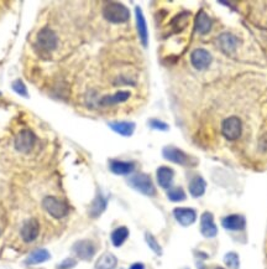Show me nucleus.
<instances>
[{
    "mask_svg": "<svg viewBox=\"0 0 267 269\" xmlns=\"http://www.w3.org/2000/svg\"><path fill=\"white\" fill-rule=\"evenodd\" d=\"M103 16L111 24H124L130 19V11L120 3L109 2L103 8Z\"/></svg>",
    "mask_w": 267,
    "mask_h": 269,
    "instance_id": "nucleus-1",
    "label": "nucleus"
},
{
    "mask_svg": "<svg viewBox=\"0 0 267 269\" xmlns=\"http://www.w3.org/2000/svg\"><path fill=\"white\" fill-rule=\"evenodd\" d=\"M129 184L132 189L136 191L144 193L146 196H155L156 195V189L151 180V177L147 174H136L129 179Z\"/></svg>",
    "mask_w": 267,
    "mask_h": 269,
    "instance_id": "nucleus-2",
    "label": "nucleus"
},
{
    "mask_svg": "<svg viewBox=\"0 0 267 269\" xmlns=\"http://www.w3.org/2000/svg\"><path fill=\"white\" fill-rule=\"evenodd\" d=\"M221 133L227 140H238L241 137L242 133V123L240 118L233 116L226 118L223 123H221Z\"/></svg>",
    "mask_w": 267,
    "mask_h": 269,
    "instance_id": "nucleus-3",
    "label": "nucleus"
},
{
    "mask_svg": "<svg viewBox=\"0 0 267 269\" xmlns=\"http://www.w3.org/2000/svg\"><path fill=\"white\" fill-rule=\"evenodd\" d=\"M57 35L52 29L45 26L37 34V45L44 52H52L57 47Z\"/></svg>",
    "mask_w": 267,
    "mask_h": 269,
    "instance_id": "nucleus-4",
    "label": "nucleus"
},
{
    "mask_svg": "<svg viewBox=\"0 0 267 269\" xmlns=\"http://www.w3.org/2000/svg\"><path fill=\"white\" fill-rule=\"evenodd\" d=\"M42 205H44L45 210L54 219H62V217H65L68 213V206H67L66 202L54 198V196L45 198Z\"/></svg>",
    "mask_w": 267,
    "mask_h": 269,
    "instance_id": "nucleus-5",
    "label": "nucleus"
},
{
    "mask_svg": "<svg viewBox=\"0 0 267 269\" xmlns=\"http://www.w3.org/2000/svg\"><path fill=\"white\" fill-rule=\"evenodd\" d=\"M162 155L166 160H168V162L175 163V164H178V165L189 166L190 162H192V158H190L188 154L184 153L183 150L178 149V148L172 147V145H168V147L163 148Z\"/></svg>",
    "mask_w": 267,
    "mask_h": 269,
    "instance_id": "nucleus-6",
    "label": "nucleus"
},
{
    "mask_svg": "<svg viewBox=\"0 0 267 269\" xmlns=\"http://www.w3.org/2000/svg\"><path fill=\"white\" fill-rule=\"evenodd\" d=\"M36 135L30 129H23L15 138V148L20 153H29L35 147Z\"/></svg>",
    "mask_w": 267,
    "mask_h": 269,
    "instance_id": "nucleus-7",
    "label": "nucleus"
},
{
    "mask_svg": "<svg viewBox=\"0 0 267 269\" xmlns=\"http://www.w3.org/2000/svg\"><path fill=\"white\" fill-rule=\"evenodd\" d=\"M212 57L211 52L205 48H196L192 53H190V62H192V66L196 69H205L209 65L212 63Z\"/></svg>",
    "mask_w": 267,
    "mask_h": 269,
    "instance_id": "nucleus-8",
    "label": "nucleus"
},
{
    "mask_svg": "<svg viewBox=\"0 0 267 269\" xmlns=\"http://www.w3.org/2000/svg\"><path fill=\"white\" fill-rule=\"evenodd\" d=\"M73 252L83 261H90L96 255V246L88 240L78 241L73 246Z\"/></svg>",
    "mask_w": 267,
    "mask_h": 269,
    "instance_id": "nucleus-9",
    "label": "nucleus"
},
{
    "mask_svg": "<svg viewBox=\"0 0 267 269\" xmlns=\"http://www.w3.org/2000/svg\"><path fill=\"white\" fill-rule=\"evenodd\" d=\"M200 232L207 238H213L217 236L218 228L214 223L213 214L211 212H204L200 217Z\"/></svg>",
    "mask_w": 267,
    "mask_h": 269,
    "instance_id": "nucleus-10",
    "label": "nucleus"
},
{
    "mask_svg": "<svg viewBox=\"0 0 267 269\" xmlns=\"http://www.w3.org/2000/svg\"><path fill=\"white\" fill-rule=\"evenodd\" d=\"M218 45H219L220 50L226 55H230L239 46V39L235 35L229 34V32H224L218 38Z\"/></svg>",
    "mask_w": 267,
    "mask_h": 269,
    "instance_id": "nucleus-11",
    "label": "nucleus"
},
{
    "mask_svg": "<svg viewBox=\"0 0 267 269\" xmlns=\"http://www.w3.org/2000/svg\"><path fill=\"white\" fill-rule=\"evenodd\" d=\"M174 216L182 226H190L196 222L197 212L193 208L188 207H177L174 210Z\"/></svg>",
    "mask_w": 267,
    "mask_h": 269,
    "instance_id": "nucleus-12",
    "label": "nucleus"
},
{
    "mask_svg": "<svg viewBox=\"0 0 267 269\" xmlns=\"http://www.w3.org/2000/svg\"><path fill=\"white\" fill-rule=\"evenodd\" d=\"M39 232H40V225L36 219H30L29 221L24 223L21 228V237L25 242H32L37 238Z\"/></svg>",
    "mask_w": 267,
    "mask_h": 269,
    "instance_id": "nucleus-13",
    "label": "nucleus"
},
{
    "mask_svg": "<svg viewBox=\"0 0 267 269\" xmlns=\"http://www.w3.org/2000/svg\"><path fill=\"white\" fill-rule=\"evenodd\" d=\"M135 16H136V29H138L139 38H140L141 44L144 45L145 47H146L147 44H148V31H147L146 20H145L144 13H142L141 8L136 7Z\"/></svg>",
    "mask_w": 267,
    "mask_h": 269,
    "instance_id": "nucleus-14",
    "label": "nucleus"
},
{
    "mask_svg": "<svg viewBox=\"0 0 267 269\" xmlns=\"http://www.w3.org/2000/svg\"><path fill=\"white\" fill-rule=\"evenodd\" d=\"M221 225L229 231H241L246 226V220L241 214H230V216L224 217Z\"/></svg>",
    "mask_w": 267,
    "mask_h": 269,
    "instance_id": "nucleus-15",
    "label": "nucleus"
},
{
    "mask_svg": "<svg viewBox=\"0 0 267 269\" xmlns=\"http://www.w3.org/2000/svg\"><path fill=\"white\" fill-rule=\"evenodd\" d=\"M130 96H131V93L129 91H119V92L114 93V95L103 97L99 101V104L103 105V107H109V105L123 103V102H125L130 98Z\"/></svg>",
    "mask_w": 267,
    "mask_h": 269,
    "instance_id": "nucleus-16",
    "label": "nucleus"
},
{
    "mask_svg": "<svg viewBox=\"0 0 267 269\" xmlns=\"http://www.w3.org/2000/svg\"><path fill=\"white\" fill-rule=\"evenodd\" d=\"M157 183L162 189H169L175 177V171L168 166H161L157 169Z\"/></svg>",
    "mask_w": 267,
    "mask_h": 269,
    "instance_id": "nucleus-17",
    "label": "nucleus"
},
{
    "mask_svg": "<svg viewBox=\"0 0 267 269\" xmlns=\"http://www.w3.org/2000/svg\"><path fill=\"white\" fill-rule=\"evenodd\" d=\"M212 29V20L204 10H200L196 16V30L200 35L209 34Z\"/></svg>",
    "mask_w": 267,
    "mask_h": 269,
    "instance_id": "nucleus-18",
    "label": "nucleus"
},
{
    "mask_svg": "<svg viewBox=\"0 0 267 269\" xmlns=\"http://www.w3.org/2000/svg\"><path fill=\"white\" fill-rule=\"evenodd\" d=\"M109 127L123 137H131L135 132V123L132 122H113L109 123Z\"/></svg>",
    "mask_w": 267,
    "mask_h": 269,
    "instance_id": "nucleus-19",
    "label": "nucleus"
},
{
    "mask_svg": "<svg viewBox=\"0 0 267 269\" xmlns=\"http://www.w3.org/2000/svg\"><path fill=\"white\" fill-rule=\"evenodd\" d=\"M135 169L134 163L121 162V160H111L110 170L117 175H129L131 174Z\"/></svg>",
    "mask_w": 267,
    "mask_h": 269,
    "instance_id": "nucleus-20",
    "label": "nucleus"
},
{
    "mask_svg": "<svg viewBox=\"0 0 267 269\" xmlns=\"http://www.w3.org/2000/svg\"><path fill=\"white\" fill-rule=\"evenodd\" d=\"M189 192L193 198H200L204 195L205 189H207V183L202 176H194L189 183Z\"/></svg>",
    "mask_w": 267,
    "mask_h": 269,
    "instance_id": "nucleus-21",
    "label": "nucleus"
},
{
    "mask_svg": "<svg viewBox=\"0 0 267 269\" xmlns=\"http://www.w3.org/2000/svg\"><path fill=\"white\" fill-rule=\"evenodd\" d=\"M118 264V259L113 253H104L96 263L97 269H115Z\"/></svg>",
    "mask_w": 267,
    "mask_h": 269,
    "instance_id": "nucleus-22",
    "label": "nucleus"
},
{
    "mask_svg": "<svg viewBox=\"0 0 267 269\" xmlns=\"http://www.w3.org/2000/svg\"><path fill=\"white\" fill-rule=\"evenodd\" d=\"M105 208H107V200H105V199L99 193V195L94 199L92 205H90L89 214L96 219V217L100 216V214L104 212Z\"/></svg>",
    "mask_w": 267,
    "mask_h": 269,
    "instance_id": "nucleus-23",
    "label": "nucleus"
},
{
    "mask_svg": "<svg viewBox=\"0 0 267 269\" xmlns=\"http://www.w3.org/2000/svg\"><path fill=\"white\" fill-rule=\"evenodd\" d=\"M47 259H50V253H48L46 249H36L29 256L26 263L30 265L40 264V263L46 262Z\"/></svg>",
    "mask_w": 267,
    "mask_h": 269,
    "instance_id": "nucleus-24",
    "label": "nucleus"
},
{
    "mask_svg": "<svg viewBox=\"0 0 267 269\" xmlns=\"http://www.w3.org/2000/svg\"><path fill=\"white\" fill-rule=\"evenodd\" d=\"M129 237V229L126 227H119L111 234V242L115 247H120Z\"/></svg>",
    "mask_w": 267,
    "mask_h": 269,
    "instance_id": "nucleus-25",
    "label": "nucleus"
},
{
    "mask_svg": "<svg viewBox=\"0 0 267 269\" xmlns=\"http://www.w3.org/2000/svg\"><path fill=\"white\" fill-rule=\"evenodd\" d=\"M167 198L174 202H180L186 200V192L183 191L182 187H172L167 192Z\"/></svg>",
    "mask_w": 267,
    "mask_h": 269,
    "instance_id": "nucleus-26",
    "label": "nucleus"
},
{
    "mask_svg": "<svg viewBox=\"0 0 267 269\" xmlns=\"http://www.w3.org/2000/svg\"><path fill=\"white\" fill-rule=\"evenodd\" d=\"M226 267L230 269H238L239 268V256L234 252H229L224 258Z\"/></svg>",
    "mask_w": 267,
    "mask_h": 269,
    "instance_id": "nucleus-27",
    "label": "nucleus"
},
{
    "mask_svg": "<svg viewBox=\"0 0 267 269\" xmlns=\"http://www.w3.org/2000/svg\"><path fill=\"white\" fill-rule=\"evenodd\" d=\"M145 238H146V242L147 244L150 246V248L154 250L155 253H157V255H161L162 253V249H161L159 242H157L156 240H155V237L151 234H146V236H145Z\"/></svg>",
    "mask_w": 267,
    "mask_h": 269,
    "instance_id": "nucleus-28",
    "label": "nucleus"
},
{
    "mask_svg": "<svg viewBox=\"0 0 267 269\" xmlns=\"http://www.w3.org/2000/svg\"><path fill=\"white\" fill-rule=\"evenodd\" d=\"M13 89L17 93V95H20V96H23V97H27L26 86H25V84H24V82L21 80L15 81V82L13 83Z\"/></svg>",
    "mask_w": 267,
    "mask_h": 269,
    "instance_id": "nucleus-29",
    "label": "nucleus"
},
{
    "mask_svg": "<svg viewBox=\"0 0 267 269\" xmlns=\"http://www.w3.org/2000/svg\"><path fill=\"white\" fill-rule=\"evenodd\" d=\"M148 124L152 129H157V131H168V124L165 122H161L159 119H151L150 122H148Z\"/></svg>",
    "mask_w": 267,
    "mask_h": 269,
    "instance_id": "nucleus-30",
    "label": "nucleus"
},
{
    "mask_svg": "<svg viewBox=\"0 0 267 269\" xmlns=\"http://www.w3.org/2000/svg\"><path fill=\"white\" fill-rule=\"evenodd\" d=\"M75 263H77V262H75L73 258H68V259H66L65 262L61 263L60 269H71V268L74 267Z\"/></svg>",
    "mask_w": 267,
    "mask_h": 269,
    "instance_id": "nucleus-31",
    "label": "nucleus"
},
{
    "mask_svg": "<svg viewBox=\"0 0 267 269\" xmlns=\"http://www.w3.org/2000/svg\"><path fill=\"white\" fill-rule=\"evenodd\" d=\"M130 269H145V267L142 263H135V264H132L131 267H130Z\"/></svg>",
    "mask_w": 267,
    "mask_h": 269,
    "instance_id": "nucleus-32",
    "label": "nucleus"
},
{
    "mask_svg": "<svg viewBox=\"0 0 267 269\" xmlns=\"http://www.w3.org/2000/svg\"><path fill=\"white\" fill-rule=\"evenodd\" d=\"M215 269H224V268H221V267H217Z\"/></svg>",
    "mask_w": 267,
    "mask_h": 269,
    "instance_id": "nucleus-33",
    "label": "nucleus"
}]
</instances>
